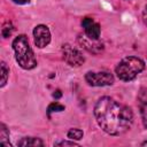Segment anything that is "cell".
I'll list each match as a JSON object with an SVG mask.
<instances>
[{"label": "cell", "instance_id": "obj_1", "mask_svg": "<svg viewBox=\"0 0 147 147\" xmlns=\"http://www.w3.org/2000/svg\"><path fill=\"white\" fill-rule=\"evenodd\" d=\"M94 116L99 126L111 136L125 133L133 123L131 108L117 102L110 96H103L98 100L94 107Z\"/></svg>", "mask_w": 147, "mask_h": 147}, {"label": "cell", "instance_id": "obj_2", "mask_svg": "<svg viewBox=\"0 0 147 147\" xmlns=\"http://www.w3.org/2000/svg\"><path fill=\"white\" fill-rule=\"evenodd\" d=\"M13 48L15 52V59L21 68L25 70L33 69L37 65L33 51L29 45V40L24 34L16 37L13 41Z\"/></svg>", "mask_w": 147, "mask_h": 147}, {"label": "cell", "instance_id": "obj_3", "mask_svg": "<svg viewBox=\"0 0 147 147\" xmlns=\"http://www.w3.org/2000/svg\"><path fill=\"white\" fill-rule=\"evenodd\" d=\"M145 69V62L137 56H126L119 61L116 65L115 72L117 77L123 82H130L134 79Z\"/></svg>", "mask_w": 147, "mask_h": 147}, {"label": "cell", "instance_id": "obj_4", "mask_svg": "<svg viewBox=\"0 0 147 147\" xmlns=\"http://www.w3.org/2000/svg\"><path fill=\"white\" fill-rule=\"evenodd\" d=\"M85 80L91 86H108L114 83V76L108 71H90L85 75Z\"/></svg>", "mask_w": 147, "mask_h": 147}, {"label": "cell", "instance_id": "obj_5", "mask_svg": "<svg viewBox=\"0 0 147 147\" xmlns=\"http://www.w3.org/2000/svg\"><path fill=\"white\" fill-rule=\"evenodd\" d=\"M62 54H63V59L64 61L71 65V67H79L80 64H83V62L85 61L84 56L82 55V53L74 48L70 45H63L62 47Z\"/></svg>", "mask_w": 147, "mask_h": 147}, {"label": "cell", "instance_id": "obj_6", "mask_svg": "<svg viewBox=\"0 0 147 147\" xmlns=\"http://www.w3.org/2000/svg\"><path fill=\"white\" fill-rule=\"evenodd\" d=\"M33 38H34V44L39 48L46 47L51 42V32L49 29L44 25L39 24L33 29Z\"/></svg>", "mask_w": 147, "mask_h": 147}, {"label": "cell", "instance_id": "obj_7", "mask_svg": "<svg viewBox=\"0 0 147 147\" xmlns=\"http://www.w3.org/2000/svg\"><path fill=\"white\" fill-rule=\"evenodd\" d=\"M82 25L84 28V31H85V36L92 40H98L99 37H100V32H101V29H100V25L91 17H85L83 18L82 21Z\"/></svg>", "mask_w": 147, "mask_h": 147}, {"label": "cell", "instance_id": "obj_8", "mask_svg": "<svg viewBox=\"0 0 147 147\" xmlns=\"http://www.w3.org/2000/svg\"><path fill=\"white\" fill-rule=\"evenodd\" d=\"M42 145H44L42 140L34 137H24L17 142V146H22V147H36V146H42Z\"/></svg>", "mask_w": 147, "mask_h": 147}, {"label": "cell", "instance_id": "obj_9", "mask_svg": "<svg viewBox=\"0 0 147 147\" xmlns=\"http://www.w3.org/2000/svg\"><path fill=\"white\" fill-rule=\"evenodd\" d=\"M78 40H79V42H80L82 45H84V47H85L87 51H90V52H92V53L101 52L102 48H103V47H102V44H100V42H93L92 45L88 44V41H87L86 38H84V37H79Z\"/></svg>", "mask_w": 147, "mask_h": 147}, {"label": "cell", "instance_id": "obj_10", "mask_svg": "<svg viewBox=\"0 0 147 147\" xmlns=\"http://www.w3.org/2000/svg\"><path fill=\"white\" fill-rule=\"evenodd\" d=\"M0 142L2 145H6V146H9L10 147V142H9V131L7 130L6 125L3 123H1L0 125Z\"/></svg>", "mask_w": 147, "mask_h": 147}, {"label": "cell", "instance_id": "obj_11", "mask_svg": "<svg viewBox=\"0 0 147 147\" xmlns=\"http://www.w3.org/2000/svg\"><path fill=\"white\" fill-rule=\"evenodd\" d=\"M83 131L80 129H70L67 133L68 138L69 139H72V140H80L83 138Z\"/></svg>", "mask_w": 147, "mask_h": 147}, {"label": "cell", "instance_id": "obj_12", "mask_svg": "<svg viewBox=\"0 0 147 147\" xmlns=\"http://www.w3.org/2000/svg\"><path fill=\"white\" fill-rule=\"evenodd\" d=\"M8 72H9V71H8L7 67H6V63H5V62H1V84H0L1 87H3V86L6 85V83H7Z\"/></svg>", "mask_w": 147, "mask_h": 147}, {"label": "cell", "instance_id": "obj_13", "mask_svg": "<svg viewBox=\"0 0 147 147\" xmlns=\"http://www.w3.org/2000/svg\"><path fill=\"white\" fill-rule=\"evenodd\" d=\"M140 114L142 118V124L147 129V101H144L140 106Z\"/></svg>", "mask_w": 147, "mask_h": 147}, {"label": "cell", "instance_id": "obj_14", "mask_svg": "<svg viewBox=\"0 0 147 147\" xmlns=\"http://www.w3.org/2000/svg\"><path fill=\"white\" fill-rule=\"evenodd\" d=\"M62 110H64V106L61 105V103H59V102H53V103H51V105L48 106V108H47L48 115H49L51 113H53V111H62Z\"/></svg>", "mask_w": 147, "mask_h": 147}, {"label": "cell", "instance_id": "obj_15", "mask_svg": "<svg viewBox=\"0 0 147 147\" xmlns=\"http://www.w3.org/2000/svg\"><path fill=\"white\" fill-rule=\"evenodd\" d=\"M13 31H14V28H13V25L10 24V23H6L5 25H3V28H2V36H3V38H8L11 33H13Z\"/></svg>", "mask_w": 147, "mask_h": 147}, {"label": "cell", "instance_id": "obj_16", "mask_svg": "<svg viewBox=\"0 0 147 147\" xmlns=\"http://www.w3.org/2000/svg\"><path fill=\"white\" fill-rule=\"evenodd\" d=\"M54 146H78V144H76L75 141H67V140H63V141L55 142Z\"/></svg>", "mask_w": 147, "mask_h": 147}, {"label": "cell", "instance_id": "obj_17", "mask_svg": "<svg viewBox=\"0 0 147 147\" xmlns=\"http://www.w3.org/2000/svg\"><path fill=\"white\" fill-rule=\"evenodd\" d=\"M30 0H13V2H15V3H17V5H25V3H28Z\"/></svg>", "mask_w": 147, "mask_h": 147}, {"label": "cell", "instance_id": "obj_18", "mask_svg": "<svg viewBox=\"0 0 147 147\" xmlns=\"http://www.w3.org/2000/svg\"><path fill=\"white\" fill-rule=\"evenodd\" d=\"M142 17H144V21H145V23L147 24V6H146V8H145V10H144Z\"/></svg>", "mask_w": 147, "mask_h": 147}, {"label": "cell", "instance_id": "obj_19", "mask_svg": "<svg viewBox=\"0 0 147 147\" xmlns=\"http://www.w3.org/2000/svg\"><path fill=\"white\" fill-rule=\"evenodd\" d=\"M53 96L54 98H60L61 96V92L60 91H56V93H53Z\"/></svg>", "mask_w": 147, "mask_h": 147}, {"label": "cell", "instance_id": "obj_20", "mask_svg": "<svg viewBox=\"0 0 147 147\" xmlns=\"http://www.w3.org/2000/svg\"><path fill=\"white\" fill-rule=\"evenodd\" d=\"M141 146H147V141H145V142H142V144H141Z\"/></svg>", "mask_w": 147, "mask_h": 147}]
</instances>
